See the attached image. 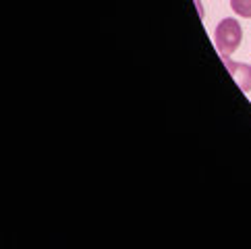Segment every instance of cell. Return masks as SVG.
Segmentation results:
<instances>
[{
	"label": "cell",
	"instance_id": "cell-2",
	"mask_svg": "<svg viewBox=\"0 0 251 249\" xmlns=\"http://www.w3.org/2000/svg\"><path fill=\"white\" fill-rule=\"evenodd\" d=\"M224 65H226L228 73L232 75V79L237 81V85L243 92H251V65H245V62H235L230 60V56H222Z\"/></svg>",
	"mask_w": 251,
	"mask_h": 249
},
{
	"label": "cell",
	"instance_id": "cell-3",
	"mask_svg": "<svg viewBox=\"0 0 251 249\" xmlns=\"http://www.w3.org/2000/svg\"><path fill=\"white\" fill-rule=\"evenodd\" d=\"M230 8L243 19H251V0H230Z\"/></svg>",
	"mask_w": 251,
	"mask_h": 249
},
{
	"label": "cell",
	"instance_id": "cell-1",
	"mask_svg": "<svg viewBox=\"0 0 251 249\" xmlns=\"http://www.w3.org/2000/svg\"><path fill=\"white\" fill-rule=\"evenodd\" d=\"M241 42H243V27L237 19L232 17H226L218 23L216 31H214V44L220 52V56H230L235 52Z\"/></svg>",
	"mask_w": 251,
	"mask_h": 249
}]
</instances>
